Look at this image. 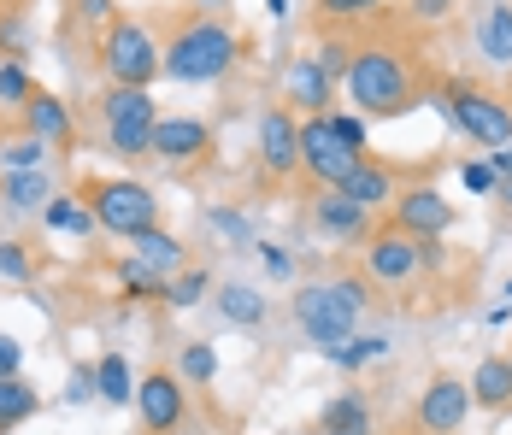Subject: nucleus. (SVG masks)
I'll return each instance as SVG.
<instances>
[{"label":"nucleus","mask_w":512,"mask_h":435,"mask_svg":"<svg viewBox=\"0 0 512 435\" xmlns=\"http://www.w3.org/2000/svg\"><path fill=\"white\" fill-rule=\"evenodd\" d=\"M365 159L371 153H354V147L330 130V112L324 118H301V171H307L318 189H342Z\"/></svg>","instance_id":"8"},{"label":"nucleus","mask_w":512,"mask_h":435,"mask_svg":"<svg viewBox=\"0 0 512 435\" xmlns=\"http://www.w3.org/2000/svg\"><path fill=\"white\" fill-rule=\"evenodd\" d=\"M177 377H183V383H212V377H218V353H212L206 341H189V347H183Z\"/></svg>","instance_id":"32"},{"label":"nucleus","mask_w":512,"mask_h":435,"mask_svg":"<svg viewBox=\"0 0 512 435\" xmlns=\"http://www.w3.org/2000/svg\"><path fill=\"white\" fill-rule=\"evenodd\" d=\"M312 65H318V71H324L330 83H342V77H348V65H354V48L330 36V42H318V53H312Z\"/></svg>","instance_id":"33"},{"label":"nucleus","mask_w":512,"mask_h":435,"mask_svg":"<svg viewBox=\"0 0 512 435\" xmlns=\"http://www.w3.org/2000/svg\"><path fill=\"white\" fill-rule=\"evenodd\" d=\"M342 89L359 106V118H401L418 100V71H412V59L401 48L365 42V48H354V65H348Z\"/></svg>","instance_id":"1"},{"label":"nucleus","mask_w":512,"mask_h":435,"mask_svg":"<svg viewBox=\"0 0 512 435\" xmlns=\"http://www.w3.org/2000/svg\"><path fill=\"white\" fill-rule=\"evenodd\" d=\"M71 6H77L83 24H106V18H112V0H71Z\"/></svg>","instance_id":"44"},{"label":"nucleus","mask_w":512,"mask_h":435,"mask_svg":"<svg viewBox=\"0 0 512 435\" xmlns=\"http://www.w3.org/2000/svg\"><path fill=\"white\" fill-rule=\"evenodd\" d=\"M36 406H42V394L24 383V377H0V435L18 430L24 418H36Z\"/></svg>","instance_id":"25"},{"label":"nucleus","mask_w":512,"mask_h":435,"mask_svg":"<svg viewBox=\"0 0 512 435\" xmlns=\"http://www.w3.org/2000/svg\"><path fill=\"white\" fill-rule=\"evenodd\" d=\"M259 165L271 177H295L301 171V118H295V106H271L259 118Z\"/></svg>","instance_id":"12"},{"label":"nucleus","mask_w":512,"mask_h":435,"mask_svg":"<svg viewBox=\"0 0 512 435\" xmlns=\"http://www.w3.org/2000/svg\"><path fill=\"white\" fill-rule=\"evenodd\" d=\"M118 283H124V294H130V300H165V289H171V277H159L154 265H142L136 253L118 265Z\"/></svg>","instance_id":"28"},{"label":"nucleus","mask_w":512,"mask_h":435,"mask_svg":"<svg viewBox=\"0 0 512 435\" xmlns=\"http://www.w3.org/2000/svg\"><path fill=\"white\" fill-rule=\"evenodd\" d=\"M130 247H136V259H142V265H154L159 277H177V271H189L183 242H177V236H165V230H142Z\"/></svg>","instance_id":"23"},{"label":"nucleus","mask_w":512,"mask_h":435,"mask_svg":"<svg viewBox=\"0 0 512 435\" xmlns=\"http://www.w3.org/2000/svg\"><path fill=\"white\" fill-rule=\"evenodd\" d=\"M242 59V36L218 18H189L171 42H165V77L183 83V89H201V83H218L230 65Z\"/></svg>","instance_id":"2"},{"label":"nucleus","mask_w":512,"mask_h":435,"mask_svg":"<svg viewBox=\"0 0 512 435\" xmlns=\"http://www.w3.org/2000/svg\"><path fill=\"white\" fill-rule=\"evenodd\" d=\"M77 212H83V200H77V194H53L48 206H42V224H48V230H65V236H71Z\"/></svg>","instance_id":"34"},{"label":"nucleus","mask_w":512,"mask_h":435,"mask_svg":"<svg viewBox=\"0 0 512 435\" xmlns=\"http://www.w3.org/2000/svg\"><path fill=\"white\" fill-rule=\"evenodd\" d=\"M471 412H477V406H471V383L436 377V383L418 394V406H412V430L418 435H460Z\"/></svg>","instance_id":"9"},{"label":"nucleus","mask_w":512,"mask_h":435,"mask_svg":"<svg viewBox=\"0 0 512 435\" xmlns=\"http://www.w3.org/2000/svg\"><path fill=\"white\" fill-rule=\"evenodd\" d=\"M342 194L365 206V212H377V206H395V177H389V165H377V159H365L354 177L342 183Z\"/></svg>","instance_id":"22"},{"label":"nucleus","mask_w":512,"mask_h":435,"mask_svg":"<svg viewBox=\"0 0 512 435\" xmlns=\"http://www.w3.org/2000/svg\"><path fill=\"white\" fill-rule=\"evenodd\" d=\"M442 106H448V118H454V130H460L465 142H477V147L512 142V106L501 95H489L477 83H448L442 89Z\"/></svg>","instance_id":"7"},{"label":"nucleus","mask_w":512,"mask_h":435,"mask_svg":"<svg viewBox=\"0 0 512 435\" xmlns=\"http://www.w3.org/2000/svg\"><path fill=\"white\" fill-rule=\"evenodd\" d=\"M489 165H495V177H512V142L495 147V153H489Z\"/></svg>","instance_id":"46"},{"label":"nucleus","mask_w":512,"mask_h":435,"mask_svg":"<svg viewBox=\"0 0 512 435\" xmlns=\"http://www.w3.org/2000/svg\"><path fill=\"white\" fill-rule=\"evenodd\" d=\"M206 289H212L206 265H189V271H177V277H171V289H165V306H201Z\"/></svg>","instance_id":"29"},{"label":"nucleus","mask_w":512,"mask_h":435,"mask_svg":"<svg viewBox=\"0 0 512 435\" xmlns=\"http://www.w3.org/2000/svg\"><path fill=\"white\" fill-rule=\"evenodd\" d=\"M218 318H224V324H242V330H254V324H265V294H254L248 283H230V289H218Z\"/></svg>","instance_id":"24"},{"label":"nucleus","mask_w":512,"mask_h":435,"mask_svg":"<svg viewBox=\"0 0 512 435\" xmlns=\"http://www.w3.org/2000/svg\"><path fill=\"white\" fill-rule=\"evenodd\" d=\"M101 124H106V147H112L118 159H154L159 106H154L148 89H106Z\"/></svg>","instance_id":"6"},{"label":"nucleus","mask_w":512,"mask_h":435,"mask_svg":"<svg viewBox=\"0 0 512 435\" xmlns=\"http://www.w3.org/2000/svg\"><path fill=\"white\" fill-rule=\"evenodd\" d=\"M18 365H24V347L12 336H0V377H18Z\"/></svg>","instance_id":"43"},{"label":"nucleus","mask_w":512,"mask_h":435,"mask_svg":"<svg viewBox=\"0 0 512 435\" xmlns=\"http://www.w3.org/2000/svg\"><path fill=\"white\" fill-rule=\"evenodd\" d=\"M318 435H371V400L359 388H342L336 400H324Z\"/></svg>","instance_id":"18"},{"label":"nucleus","mask_w":512,"mask_h":435,"mask_svg":"<svg viewBox=\"0 0 512 435\" xmlns=\"http://www.w3.org/2000/svg\"><path fill=\"white\" fill-rule=\"evenodd\" d=\"M101 71L112 77V89H148L154 77H165V48L142 18H112L101 36Z\"/></svg>","instance_id":"5"},{"label":"nucleus","mask_w":512,"mask_h":435,"mask_svg":"<svg viewBox=\"0 0 512 435\" xmlns=\"http://www.w3.org/2000/svg\"><path fill=\"white\" fill-rule=\"evenodd\" d=\"M460 183L471 194H495V189H501V177H495V165H489V159H465V165H460Z\"/></svg>","instance_id":"36"},{"label":"nucleus","mask_w":512,"mask_h":435,"mask_svg":"<svg viewBox=\"0 0 512 435\" xmlns=\"http://www.w3.org/2000/svg\"><path fill=\"white\" fill-rule=\"evenodd\" d=\"M206 153H212V130H206L201 118H159V130H154V159L159 165H201Z\"/></svg>","instance_id":"14"},{"label":"nucleus","mask_w":512,"mask_h":435,"mask_svg":"<svg viewBox=\"0 0 512 435\" xmlns=\"http://www.w3.org/2000/svg\"><path fill=\"white\" fill-rule=\"evenodd\" d=\"M48 153H53V147L42 142V136L18 130V136H6V142H0V171H48Z\"/></svg>","instance_id":"26"},{"label":"nucleus","mask_w":512,"mask_h":435,"mask_svg":"<svg viewBox=\"0 0 512 435\" xmlns=\"http://www.w3.org/2000/svg\"><path fill=\"white\" fill-rule=\"evenodd\" d=\"M418 271H424V259H418V242L407 230H395V224L371 230V247H365V277L371 283H407Z\"/></svg>","instance_id":"13"},{"label":"nucleus","mask_w":512,"mask_h":435,"mask_svg":"<svg viewBox=\"0 0 512 435\" xmlns=\"http://www.w3.org/2000/svg\"><path fill=\"white\" fill-rule=\"evenodd\" d=\"M383 353H389V341H377V336H348L336 353H330V359H336L342 371H365V365H371V359H383Z\"/></svg>","instance_id":"30"},{"label":"nucleus","mask_w":512,"mask_h":435,"mask_svg":"<svg viewBox=\"0 0 512 435\" xmlns=\"http://www.w3.org/2000/svg\"><path fill=\"white\" fill-rule=\"evenodd\" d=\"M136 412H142V430H148V435L183 430V418H189L183 377H177V371H148V377L136 383Z\"/></svg>","instance_id":"10"},{"label":"nucleus","mask_w":512,"mask_h":435,"mask_svg":"<svg viewBox=\"0 0 512 435\" xmlns=\"http://www.w3.org/2000/svg\"><path fill=\"white\" fill-rule=\"evenodd\" d=\"M477 48L489 65L512 71V0H483L477 12Z\"/></svg>","instance_id":"16"},{"label":"nucleus","mask_w":512,"mask_h":435,"mask_svg":"<svg viewBox=\"0 0 512 435\" xmlns=\"http://www.w3.org/2000/svg\"><path fill=\"white\" fill-rule=\"evenodd\" d=\"M95 377H101V400L106 406H136V377H130L124 353H106L101 365H95Z\"/></svg>","instance_id":"27"},{"label":"nucleus","mask_w":512,"mask_h":435,"mask_svg":"<svg viewBox=\"0 0 512 435\" xmlns=\"http://www.w3.org/2000/svg\"><path fill=\"white\" fill-rule=\"evenodd\" d=\"M212 230H224V236L248 242V218H242V212H212Z\"/></svg>","instance_id":"42"},{"label":"nucleus","mask_w":512,"mask_h":435,"mask_svg":"<svg viewBox=\"0 0 512 435\" xmlns=\"http://www.w3.org/2000/svg\"><path fill=\"white\" fill-rule=\"evenodd\" d=\"M389 224L407 230L412 242H442V236L454 230V206H448L436 189H407V194H395Z\"/></svg>","instance_id":"11"},{"label":"nucleus","mask_w":512,"mask_h":435,"mask_svg":"<svg viewBox=\"0 0 512 435\" xmlns=\"http://www.w3.org/2000/svg\"><path fill=\"white\" fill-rule=\"evenodd\" d=\"M36 265H30V253H24V242H0V277H12V283H24Z\"/></svg>","instance_id":"37"},{"label":"nucleus","mask_w":512,"mask_h":435,"mask_svg":"<svg viewBox=\"0 0 512 435\" xmlns=\"http://www.w3.org/2000/svg\"><path fill=\"white\" fill-rule=\"evenodd\" d=\"M454 6H460V0H412V18H418V24H442Z\"/></svg>","instance_id":"40"},{"label":"nucleus","mask_w":512,"mask_h":435,"mask_svg":"<svg viewBox=\"0 0 512 435\" xmlns=\"http://www.w3.org/2000/svg\"><path fill=\"white\" fill-rule=\"evenodd\" d=\"M24 130H30V136H42L48 147H71V136H77L71 106H65L59 95H48V89H36V95L24 100Z\"/></svg>","instance_id":"15"},{"label":"nucleus","mask_w":512,"mask_h":435,"mask_svg":"<svg viewBox=\"0 0 512 435\" xmlns=\"http://www.w3.org/2000/svg\"><path fill=\"white\" fill-rule=\"evenodd\" d=\"M0 42L18 48V42H24V24H18V18H0Z\"/></svg>","instance_id":"45"},{"label":"nucleus","mask_w":512,"mask_h":435,"mask_svg":"<svg viewBox=\"0 0 512 435\" xmlns=\"http://www.w3.org/2000/svg\"><path fill=\"white\" fill-rule=\"evenodd\" d=\"M471 406H483V412H507L512 406V365L501 353L477 359V371H471Z\"/></svg>","instance_id":"19"},{"label":"nucleus","mask_w":512,"mask_h":435,"mask_svg":"<svg viewBox=\"0 0 512 435\" xmlns=\"http://www.w3.org/2000/svg\"><path fill=\"white\" fill-rule=\"evenodd\" d=\"M30 95H36L30 71H24L18 59H0V106H18V112H24V100Z\"/></svg>","instance_id":"31"},{"label":"nucleus","mask_w":512,"mask_h":435,"mask_svg":"<svg viewBox=\"0 0 512 435\" xmlns=\"http://www.w3.org/2000/svg\"><path fill=\"white\" fill-rule=\"evenodd\" d=\"M259 259H265V271H271V277H289V271H295L289 247H277V242H259Z\"/></svg>","instance_id":"39"},{"label":"nucleus","mask_w":512,"mask_h":435,"mask_svg":"<svg viewBox=\"0 0 512 435\" xmlns=\"http://www.w3.org/2000/svg\"><path fill=\"white\" fill-rule=\"evenodd\" d=\"M495 194H507V200H512V177H501V189H495Z\"/></svg>","instance_id":"48"},{"label":"nucleus","mask_w":512,"mask_h":435,"mask_svg":"<svg viewBox=\"0 0 512 435\" xmlns=\"http://www.w3.org/2000/svg\"><path fill=\"white\" fill-rule=\"evenodd\" d=\"M330 130L354 147V153H371V136H365V118L359 112H330Z\"/></svg>","instance_id":"35"},{"label":"nucleus","mask_w":512,"mask_h":435,"mask_svg":"<svg viewBox=\"0 0 512 435\" xmlns=\"http://www.w3.org/2000/svg\"><path fill=\"white\" fill-rule=\"evenodd\" d=\"M89 394H101V377H95V371H89V365H77V371H71V377H65V400H71V406H83V400H89Z\"/></svg>","instance_id":"38"},{"label":"nucleus","mask_w":512,"mask_h":435,"mask_svg":"<svg viewBox=\"0 0 512 435\" xmlns=\"http://www.w3.org/2000/svg\"><path fill=\"white\" fill-rule=\"evenodd\" d=\"M507 294H512V283H507Z\"/></svg>","instance_id":"51"},{"label":"nucleus","mask_w":512,"mask_h":435,"mask_svg":"<svg viewBox=\"0 0 512 435\" xmlns=\"http://www.w3.org/2000/svg\"><path fill=\"white\" fill-rule=\"evenodd\" d=\"M77 200L101 218L106 236L136 242L142 230H159V200H154V189L136 183V177H83V183H77Z\"/></svg>","instance_id":"4"},{"label":"nucleus","mask_w":512,"mask_h":435,"mask_svg":"<svg viewBox=\"0 0 512 435\" xmlns=\"http://www.w3.org/2000/svg\"><path fill=\"white\" fill-rule=\"evenodd\" d=\"M53 200L48 171H0V206L6 212H36Z\"/></svg>","instance_id":"21"},{"label":"nucleus","mask_w":512,"mask_h":435,"mask_svg":"<svg viewBox=\"0 0 512 435\" xmlns=\"http://www.w3.org/2000/svg\"><path fill=\"white\" fill-rule=\"evenodd\" d=\"M507 365H512V353H507Z\"/></svg>","instance_id":"50"},{"label":"nucleus","mask_w":512,"mask_h":435,"mask_svg":"<svg viewBox=\"0 0 512 435\" xmlns=\"http://www.w3.org/2000/svg\"><path fill=\"white\" fill-rule=\"evenodd\" d=\"M377 0H318V12L324 18H359V12H371Z\"/></svg>","instance_id":"41"},{"label":"nucleus","mask_w":512,"mask_h":435,"mask_svg":"<svg viewBox=\"0 0 512 435\" xmlns=\"http://www.w3.org/2000/svg\"><path fill=\"white\" fill-rule=\"evenodd\" d=\"M330 95H336V83H330L312 59H295V65H289V106H301L307 118H324V112H336Z\"/></svg>","instance_id":"17"},{"label":"nucleus","mask_w":512,"mask_h":435,"mask_svg":"<svg viewBox=\"0 0 512 435\" xmlns=\"http://www.w3.org/2000/svg\"><path fill=\"white\" fill-rule=\"evenodd\" d=\"M265 12H271V18H289V0H265Z\"/></svg>","instance_id":"47"},{"label":"nucleus","mask_w":512,"mask_h":435,"mask_svg":"<svg viewBox=\"0 0 512 435\" xmlns=\"http://www.w3.org/2000/svg\"><path fill=\"white\" fill-rule=\"evenodd\" d=\"M201 6H218V0H201Z\"/></svg>","instance_id":"49"},{"label":"nucleus","mask_w":512,"mask_h":435,"mask_svg":"<svg viewBox=\"0 0 512 435\" xmlns=\"http://www.w3.org/2000/svg\"><path fill=\"white\" fill-rule=\"evenodd\" d=\"M365 206H354L342 189H318V200H312V224L324 230V236H359L365 230Z\"/></svg>","instance_id":"20"},{"label":"nucleus","mask_w":512,"mask_h":435,"mask_svg":"<svg viewBox=\"0 0 512 435\" xmlns=\"http://www.w3.org/2000/svg\"><path fill=\"white\" fill-rule=\"evenodd\" d=\"M365 277H336V283H307L295 289V324L318 353H336L342 341L354 336L359 312H365Z\"/></svg>","instance_id":"3"}]
</instances>
